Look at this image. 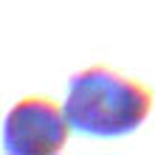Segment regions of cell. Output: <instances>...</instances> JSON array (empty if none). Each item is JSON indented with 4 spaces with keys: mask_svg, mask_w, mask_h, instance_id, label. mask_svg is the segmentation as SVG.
Returning <instances> with one entry per match:
<instances>
[{
    "mask_svg": "<svg viewBox=\"0 0 155 155\" xmlns=\"http://www.w3.org/2000/svg\"><path fill=\"white\" fill-rule=\"evenodd\" d=\"M71 121L59 104L42 96L20 99L3 121V150L12 155H51L68 141Z\"/></svg>",
    "mask_w": 155,
    "mask_h": 155,
    "instance_id": "obj_2",
    "label": "cell"
},
{
    "mask_svg": "<svg viewBox=\"0 0 155 155\" xmlns=\"http://www.w3.org/2000/svg\"><path fill=\"white\" fill-rule=\"evenodd\" d=\"M62 110L76 133L90 138H118L147 121L152 90L107 65H93L68 79Z\"/></svg>",
    "mask_w": 155,
    "mask_h": 155,
    "instance_id": "obj_1",
    "label": "cell"
}]
</instances>
